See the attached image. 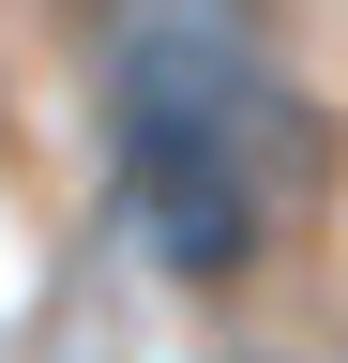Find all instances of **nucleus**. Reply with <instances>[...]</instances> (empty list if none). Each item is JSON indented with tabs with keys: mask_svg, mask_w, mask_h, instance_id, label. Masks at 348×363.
Wrapping results in <instances>:
<instances>
[{
	"mask_svg": "<svg viewBox=\"0 0 348 363\" xmlns=\"http://www.w3.org/2000/svg\"><path fill=\"white\" fill-rule=\"evenodd\" d=\"M106 121H121V197H137V227L167 242V272H197V288H228V272L303 212V182H318V121H303V91L257 61V30L228 0H137Z\"/></svg>",
	"mask_w": 348,
	"mask_h": 363,
	"instance_id": "nucleus-1",
	"label": "nucleus"
}]
</instances>
